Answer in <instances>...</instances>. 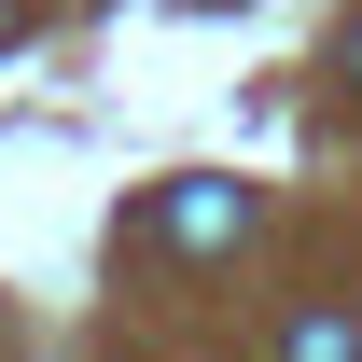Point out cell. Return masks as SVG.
<instances>
[{"label": "cell", "mask_w": 362, "mask_h": 362, "mask_svg": "<svg viewBox=\"0 0 362 362\" xmlns=\"http://www.w3.org/2000/svg\"><path fill=\"white\" fill-rule=\"evenodd\" d=\"M139 237L153 251H237L251 237V195L237 181H168V195H139Z\"/></svg>", "instance_id": "6da1fadb"}, {"label": "cell", "mask_w": 362, "mask_h": 362, "mask_svg": "<svg viewBox=\"0 0 362 362\" xmlns=\"http://www.w3.org/2000/svg\"><path fill=\"white\" fill-rule=\"evenodd\" d=\"M334 84L362 98V14H349V28H334Z\"/></svg>", "instance_id": "3957f363"}, {"label": "cell", "mask_w": 362, "mask_h": 362, "mask_svg": "<svg viewBox=\"0 0 362 362\" xmlns=\"http://www.w3.org/2000/svg\"><path fill=\"white\" fill-rule=\"evenodd\" d=\"M0 42H14V0H0Z\"/></svg>", "instance_id": "277c9868"}, {"label": "cell", "mask_w": 362, "mask_h": 362, "mask_svg": "<svg viewBox=\"0 0 362 362\" xmlns=\"http://www.w3.org/2000/svg\"><path fill=\"white\" fill-rule=\"evenodd\" d=\"M293 362H362V320L349 307H307L293 320Z\"/></svg>", "instance_id": "7a4b0ae2"}]
</instances>
